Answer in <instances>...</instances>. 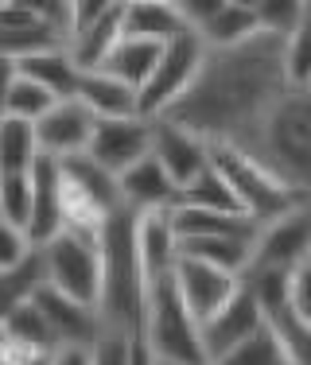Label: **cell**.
Returning a JSON list of instances; mask_svg holds the SVG:
<instances>
[{"instance_id": "obj_13", "label": "cell", "mask_w": 311, "mask_h": 365, "mask_svg": "<svg viewBox=\"0 0 311 365\" xmlns=\"http://www.w3.org/2000/svg\"><path fill=\"white\" fill-rule=\"evenodd\" d=\"M93 128H98V117L74 98V101H58L36 125V133H39L43 155H51V160H74V155L90 152Z\"/></svg>"}, {"instance_id": "obj_25", "label": "cell", "mask_w": 311, "mask_h": 365, "mask_svg": "<svg viewBox=\"0 0 311 365\" xmlns=\"http://www.w3.org/2000/svg\"><path fill=\"white\" fill-rule=\"evenodd\" d=\"M163 47H168V43L128 39L125 36L113 47V55L106 58V66H101V71L121 78V82H128L133 90H144V86H148V78H152V71H156V63H160V55H163Z\"/></svg>"}, {"instance_id": "obj_26", "label": "cell", "mask_w": 311, "mask_h": 365, "mask_svg": "<svg viewBox=\"0 0 311 365\" xmlns=\"http://www.w3.org/2000/svg\"><path fill=\"white\" fill-rule=\"evenodd\" d=\"M43 160L39 133L31 120L4 117L0 120V175H28Z\"/></svg>"}, {"instance_id": "obj_10", "label": "cell", "mask_w": 311, "mask_h": 365, "mask_svg": "<svg viewBox=\"0 0 311 365\" xmlns=\"http://www.w3.org/2000/svg\"><path fill=\"white\" fill-rule=\"evenodd\" d=\"M152 152H156V120H148V117H117V120H98L93 144H90L86 155L121 179L128 168H136L141 160H148Z\"/></svg>"}, {"instance_id": "obj_23", "label": "cell", "mask_w": 311, "mask_h": 365, "mask_svg": "<svg viewBox=\"0 0 311 365\" xmlns=\"http://www.w3.org/2000/svg\"><path fill=\"white\" fill-rule=\"evenodd\" d=\"M0 66H4V117H16V120H31V125H39V120L58 106V98L47 90V86L24 78L12 63H8V58H0Z\"/></svg>"}, {"instance_id": "obj_31", "label": "cell", "mask_w": 311, "mask_h": 365, "mask_svg": "<svg viewBox=\"0 0 311 365\" xmlns=\"http://www.w3.org/2000/svg\"><path fill=\"white\" fill-rule=\"evenodd\" d=\"M214 365H288V358H284V350H280V338L272 334L269 323H265L249 342H241L238 350H230L226 358H218Z\"/></svg>"}, {"instance_id": "obj_34", "label": "cell", "mask_w": 311, "mask_h": 365, "mask_svg": "<svg viewBox=\"0 0 311 365\" xmlns=\"http://www.w3.org/2000/svg\"><path fill=\"white\" fill-rule=\"evenodd\" d=\"M133 338L136 334L106 330V334H101V342L93 346V365H128V361H133Z\"/></svg>"}, {"instance_id": "obj_8", "label": "cell", "mask_w": 311, "mask_h": 365, "mask_svg": "<svg viewBox=\"0 0 311 365\" xmlns=\"http://www.w3.org/2000/svg\"><path fill=\"white\" fill-rule=\"evenodd\" d=\"M63 163V190H66V225L78 230H101L117 210H125L121 179L93 163L90 155H74Z\"/></svg>"}, {"instance_id": "obj_32", "label": "cell", "mask_w": 311, "mask_h": 365, "mask_svg": "<svg viewBox=\"0 0 311 365\" xmlns=\"http://www.w3.org/2000/svg\"><path fill=\"white\" fill-rule=\"evenodd\" d=\"M257 4V20H261V31L269 36L288 39L292 31L300 28V20L307 16V0H253Z\"/></svg>"}, {"instance_id": "obj_30", "label": "cell", "mask_w": 311, "mask_h": 365, "mask_svg": "<svg viewBox=\"0 0 311 365\" xmlns=\"http://www.w3.org/2000/svg\"><path fill=\"white\" fill-rule=\"evenodd\" d=\"M284 78L292 90H311V8L300 28L284 39Z\"/></svg>"}, {"instance_id": "obj_17", "label": "cell", "mask_w": 311, "mask_h": 365, "mask_svg": "<svg viewBox=\"0 0 311 365\" xmlns=\"http://www.w3.org/2000/svg\"><path fill=\"white\" fill-rule=\"evenodd\" d=\"M121 198H125V210L133 214H160V210H175L183 202V190L152 152L148 160H141L136 168H128L121 175Z\"/></svg>"}, {"instance_id": "obj_21", "label": "cell", "mask_w": 311, "mask_h": 365, "mask_svg": "<svg viewBox=\"0 0 311 365\" xmlns=\"http://www.w3.org/2000/svg\"><path fill=\"white\" fill-rule=\"evenodd\" d=\"M203 36V43L210 51H230V47H241L253 36H261V20H257V4L253 0H218L214 16L195 31Z\"/></svg>"}, {"instance_id": "obj_2", "label": "cell", "mask_w": 311, "mask_h": 365, "mask_svg": "<svg viewBox=\"0 0 311 365\" xmlns=\"http://www.w3.org/2000/svg\"><path fill=\"white\" fill-rule=\"evenodd\" d=\"M101 257H106V284H101V319L109 330L141 334L148 315V284H144L141 253H136V214L117 210L101 225Z\"/></svg>"}, {"instance_id": "obj_11", "label": "cell", "mask_w": 311, "mask_h": 365, "mask_svg": "<svg viewBox=\"0 0 311 365\" xmlns=\"http://www.w3.org/2000/svg\"><path fill=\"white\" fill-rule=\"evenodd\" d=\"M241 288H245L241 276H233V272H226V268H214V264H206V260H195V257L179 253L175 292L183 295L187 311L198 319V327H206L218 311H226Z\"/></svg>"}, {"instance_id": "obj_1", "label": "cell", "mask_w": 311, "mask_h": 365, "mask_svg": "<svg viewBox=\"0 0 311 365\" xmlns=\"http://www.w3.org/2000/svg\"><path fill=\"white\" fill-rule=\"evenodd\" d=\"M288 90L284 39L261 31L241 47L210 51L191 93L163 120L191 128L214 148H253L257 133Z\"/></svg>"}, {"instance_id": "obj_19", "label": "cell", "mask_w": 311, "mask_h": 365, "mask_svg": "<svg viewBox=\"0 0 311 365\" xmlns=\"http://www.w3.org/2000/svg\"><path fill=\"white\" fill-rule=\"evenodd\" d=\"M78 101L93 113L98 120H117V117H141V90H133L128 82L106 74V71H90L82 74L78 86Z\"/></svg>"}, {"instance_id": "obj_15", "label": "cell", "mask_w": 311, "mask_h": 365, "mask_svg": "<svg viewBox=\"0 0 311 365\" xmlns=\"http://www.w3.org/2000/svg\"><path fill=\"white\" fill-rule=\"evenodd\" d=\"M261 327H265V311H261V303H257L253 288L245 284V288L233 295L230 307L218 311V315L203 327V342H206V358H210V365L218 358H226L230 350H238L241 342H249Z\"/></svg>"}, {"instance_id": "obj_29", "label": "cell", "mask_w": 311, "mask_h": 365, "mask_svg": "<svg viewBox=\"0 0 311 365\" xmlns=\"http://www.w3.org/2000/svg\"><path fill=\"white\" fill-rule=\"evenodd\" d=\"M31 214H36V182L28 175H0V222L12 230H31Z\"/></svg>"}, {"instance_id": "obj_9", "label": "cell", "mask_w": 311, "mask_h": 365, "mask_svg": "<svg viewBox=\"0 0 311 365\" xmlns=\"http://www.w3.org/2000/svg\"><path fill=\"white\" fill-rule=\"evenodd\" d=\"M304 260H311V202L261 225L249 276H257V272H288L292 276Z\"/></svg>"}, {"instance_id": "obj_6", "label": "cell", "mask_w": 311, "mask_h": 365, "mask_svg": "<svg viewBox=\"0 0 311 365\" xmlns=\"http://www.w3.org/2000/svg\"><path fill=\"white\" fill-rule=\"evenodd\" d=\"M144 338L156 358L168 365H210L203 342V327L187 311L183 295L175 292V276L156 284L148 292V315H144Z\"/></svg>"}, {"instance_id": "obj_22", "label": "cell", "mask_w": 311, "mask_h": 365, "mask_svg": "<svg viewBox=\"0 0 311 365\" xmlns=\"http://www.w3.org/2000/svg\"><path fill=\"white\" fill-rule=\"evenodd\" d=\"M24 78L47 86L58 101H74L78 98V86H82V66L74 63V55L66 47H55V51H39L31 58H8Z\"/></svg>"}, {"instance_id": "obj_28", "label": "cell", "mask_w": 311, "mask_h": 365, "mask_svg": "<svg viewBox=\"0 0 311 365\" xmlns=\"http://www.w3.org/2000/svg\"><path fill=\"white\" fill-rule=\"evenodd\" d=\"M47 288V257L43 249H36L24 264L0 272V292H4V307H16V303H31L36 295Z\"/></svg>"}, {"instance_id": "obj_14", "label": "cell", "mask_w": 311, "mask_h": 365, "mask_svg": "<svg viewBox=\"0 0 311 365\" xmlns=\"http://www.w3.org/2000/svg\"><path fill=\"white\" fill-rule=\"evenodd\" d=\"M36 303H39L43 315H47L58 346H86V350H93V346L101 342V334L109 330L98 307H86V303L71 299V295L55 292L51 284L36 295Z\"/></svg>"}, {"instance_id": "obj_18", "label": "cell", "mask_w": 311, "mask_h": 365, "mask_svg": "<svg viewBox=\"0 0 311 365\" xmlns=\"http://www.w3.org/2000/svg\"><path fill=\"white\" fill-rule=\"evenodd\" d=\"M31 182H36V214H31L28 237L36 245H47L66 230V190H63V163L43 155L31 168Z\"/></svg>"}, {"instance_id": "obj_35", "label": "cell", "mask_w": 311, "mask_h": 365, "mask_svg": "<svg viewBox=\"0 0 311 365\" xmlns=\"http://www.w3.org/2000/svg\"><path fill=\"white\" fill-rule=\"evenodd\" d=\"M292 303H296V311L311 323V260H304L292 272Z\"/></svg>"}, {"instance_id": "obj_3", "label": "cell", "mask_w": 311, "mask_h": 365, "mask_svg": "<svg viewBox=\"0 0 311 365\" xmlns=\"http://www.w3.org/2000/svg\"><path fill=\"white\" fill-rule=\"evenodd\" d=\"M253 152L288 187L311 198V90H288L257 133Z\"/></svg>"}, {"instance_id": "obj_37", "label": "cell", "mask_w": 311, "mask_h": 365, "mask_svg": "<svg viewBox=\"0 0 311 365\" xmlns=\"http://www.w3.org/2000/svg\"><path fill=\"white\" fill-rule=\"evenodd\" d=\"M51 365H93V350H86V346H58Z\"/></svg>"}, {"instance_id": "obj_20", "label": "cell", "mask_w": 311, "mask_h": 365, "mask_svg": "<svg viewBox=\"0 0 311 365\" xmlns=\"http://www.w3.org/2000/svg\"><path fill=\"white\" fill-rule=\"evenodd\" d=\"M187 28L179 0H125V36L128 39H152V43H171Z\"/></svg>"}, {"instance_id": "obj_39", "label": "cell", "mask_w": 311, "mask_h": 365, "mask_svg": "<svg viewBox=\"0 0 311 365\" xmlns=\"http://www.w3.org/2000/svg\"><path fill=\"white\" fill-rule=\"evenodd\" d=\"M160 365H168V361H160Z\"/></svg>"}, {"instance_id": "obj_27", "label": "cell", "mask_w": 311, "mask_h": 365, "mask_svg": "<svg viewBox=\"0 0 311 365\" xmlns=\"http://www.w3.org/2000/svg\"><path fill=\"white\" fill-rule=\"evenodd\" d=\"M179 206H198V210H214V214H245L238 190L230 187V179L222 175L218 168H210L203 179L195 182V187H187ZM245 218H249V214H245Z\"/></svg>"}, {"instance_id": "obj_5", "label": "cell", "mask_w": 311, "mask_h": 365, "mask_svg": "<svg viewBox=\"0 0 311 365\" xmlns=\"http://www.w3.org/2000/svg\"><path fill=\"white\" fill-rule=\"evenodd\" d=\"M214 168L230 179V187L238 190L245 214L261 225L284 218V214H292V210H300V206L311 202L307 195H300L296 187H288L269 163H261L253 152H245V148H214Z\"/></svg>"}, {"instance_id": "obj_33", "label": "cell", "mask_w": 311, "mask_h": 365, "mask_svg": "<svg viewBox=\"0 0 311 365\" xmlns=\"http://www.w3.org/2000/svg\"><path fill=\"white\" fill-rule=\"evenodd\" d=\"M36 249H39V245H36V241H31L24 230H12V225L0 222V272L24 264V260L36 253Z\"/></svg>"}, {"instance_id": "obj_24", "label": "cell", "mask_w": 311, "mask_h": 365, "mask_svg": "<svg viewBox=\"0 0 311 365\" xmlns=\"http://www.w3.org/2000/svg\"><path fill=\"white\" fill-rule=\"evenodd\" d=\"M4 342L20 346V350L31 354H55L58 338L51 330L47 315L39 311V303H16V307H4Z\"/></svg>"}, {"instance_id": "obj_12", "label": "cell", "mask_w": 311, "mask_h": 365, "mask_svg": "<svg viewBox=\"0 0 311 365\" xmlns=\"http://www.w3.org/2000/svg\"><path fill=\"white\" fill-rule=\"evenodd\" d=\"M156 160L168 168L179 190H187L214 168V144L175 120H156Z\"/></svg>"}, {"instance_id": "obj_4", "label": "cell", "mask_w": 311, "mask_h": 365, "mask_svg": "<svg viewBox=\"0 0 311 365\" xmlns=\"http://www.w3.org/2000/svg\"><path fill=\"white\" fill-rule=\"evenodd\" d=\"M47 257V284L86 307L101 311V284H106V257H101V230L66 225L55 241L39 245Z\"/></svg>"}, {"instance_id": "obj_36", "label": "cell", "mask_w": 311, "mask_h": 365, "mask_svg": "<svg viewBox=\"0 0 311 365\" xmlns=\"http://www.w3.org/2000/svg\"><path fill=\"white\" fill-rule=\"evenodd\" d=\"M51 358H55V354H31V350H20V346L4 342V358H0V365H51Z\"/></svg>"}, {"instance_id": "obj_7", "label": "cell", "mask_w": 311, "mask_h": 365, "mask_svg": "<svg viewBox=\"0 0 311 365\" xmlns=\"http://www.w3.org/2000/svg\"><path fill=\"white\" fill-rule=\"evenodd\" d=\"M206 58H210V47L203 43V36L183 31L179 39H171L168 47H163L160 63H156L148 86L141 90V117H148V120L168 117V113L191 93V86L198 82Z\"/></svg>"}, {"instance_id": "obj_16", "label": "cell", "mask_w": 311, "mask_h": 365, "mask_svg": "<svg viewBox=\"0 0 311 365\" xmlns=\"http://www.w3.org/2000/svg\"><path fill=\"white\" fill-rule=\"evenodd\" d=\"M136 253H141V268H144V284L148 292L156 284L171 280L179 264V233L171 222V210L160 214H136Z\"/></svg>"}, {"instance_id": "obj_38", "label": "cell", "mask_w": 311, "mask_h": 365, "mask_svg": "<svg viewBox=\"0 0 311 365\" xmlns=\"http://www.w3.org/2000/svg\"><path fill=\"white\" fill-rule=\"evenodd\" d=\"M128 365H160V358H156V350L148 346V338H144V330L133 338V361Z\"/></svg>"}]
</instances>
